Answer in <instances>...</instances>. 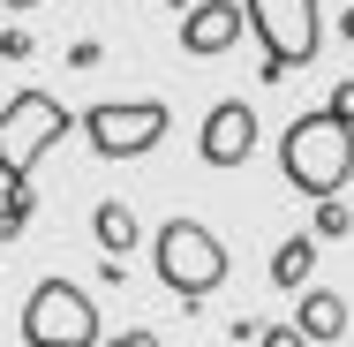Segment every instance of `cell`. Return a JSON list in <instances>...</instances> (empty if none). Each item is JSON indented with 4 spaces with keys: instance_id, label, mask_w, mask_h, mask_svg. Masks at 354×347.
Listing matches in <instances>:
<instances>
[{
    "instance_id": "1",
    "label": "cell",
    "mask_w": 354,
    "mask_h": 347,
    "mask_svg": "<svg viewBox=\"0 0 354 347\" xmlns=\"http://www.w3.org/2000/svg\"><path fill=\"white\" fill-rule=\"evenodd\" d=\"M279 174L301 189V197H339L354 181V121H339L332 106H317V114H301V121H286L279 136Z\"/></svg>"
},
{
    "instance_id": "2",
    "label": "cell",
    "mask_w": 354,
    "mask_h": 347,
    "mask_svg": "<svg viewBox=\"0 0 354 347\" xmlns=\"http://www.w3.org/2000/svg\"><path fill=\"white\" fill-rule=\"evenodd\" d=\"M151 265H158V287H166V294H181V302L218 294L226 272H234L226 242H218L204 219H166V226L151 234Z\"/></svg>"
},
{
    "instance_id": "3",
    "label": "cell",
    "mask_w": 354,
    "mask_h": 347,
    "mask_svg": "<svg viewBox=\"0 0 354 347\" xmlns=\"http://www.w3.org/2000/svg\"><path fill=\"white\" fill-rule=\"evenodd\" d=\"M75 129V114L53 91H15L0 106V181H30V166Z\"/></svg>"
},
{
    "instance_id": "4",
    "label": "cell",
    "mask_w": 354,
    "mask_h": 347,
    "mask_svg": "<svg viewBox=\"0 0 354 347\" xmlns=\"http://www.w3.org/2000/svg\"><path fill=\"white\" fill-rule=\"evenodd\" d=\"M241 8H249V30L264 38V83L317 61V38H324L317 0H241Z\"/></svg>"
},
{
    "instance_id": "5",
    "label": "cell",
    "mask_w": 354,
    "mask_h": 347,
    "mask_svg": "<svg viewBox=\"0 0 354 347\" xmlns=\"http://www.w3.org/2000/svg\"><path fill=\"white\" fill-rule=\"evenodd\" d=\"M23 340L30 347H98V302L75 279H38L23 302Z\"/></svg>"
},
{
    "instance_id": "6",
    "label": "cell",
    "mask_w": 354,
    "mask_h": 347,
    "mask_svg": "<svg viewBox=\"0 0 354 347\" xmlns=\"http://www.w3.org/2000/svg\"><path fill=\"white\" fill-rule=\"evenodd\" d=\"M166 129H174V114L158 98H106V106L83 114V136L98 159H143V151L166 143Z\"/></svg>"
},
{
    "instance_id": "7",
    "label": "cell",
    "mask_w": 354,
    "mask_h": 347,
    "mask_svg": "<svg viewBox=\"0 0 354 347\" xmlns=\"http://www.w3.org/2000/svg\"><path fill=\"white\" fill-rule=\"evenodd\" d=\"M241 30H249V8H241V0H196V8H181V53H189V61L234 53Z\"/></svg>"
},
{
    "instance_id": "8",
    "label": "cell",
    "mask_w": 354,
    "mask_h": 347,
    "mask_svg": "<svg viewBox=\"0 0 354 347\" xmlns=\"http://www.w3.org/2000/svg\"><path fill=\"white\" fill-rule=\"evenodd\" d=\"M204 166H249V151H257V106H241V98H218L212 114H204Z\"/></svg>"
},
{
    "instance_id": "9",
    "label": "cell",
    "mask_w": 354,
    "mask_h": 347,
    "mask_svg": "<svg viewBox=\"0 0 354 347\" xmlns=\"http://www.w3.org/2000/svg\"><path fill=\"white\" fill-rule=\"evenodd\" d=\"M294 325L309 332V347L339 340V332H347V294H332V287H301V294H294Z\"/></svg>"
},
{
    "instance_id": "10",
    "label": "cell",
    "mask_w": 354,
    "mask_h": 347,
    "mask_svg": "<svg viewBox=\"0 0 354 347\" xmlns=\"http://www.w3.org/2000/svg\"><path fill=\"white\" fill-rule=\"evenodd\" d=\"M317 279V234H286L279 249H272V287L279 294H301Z\"/></svg>"
},
{
    "instance_id": "11",
    "label": "cell",
    "mask_w": 354,
    "mask_h": 347,
    "mask_svg": "<svg viewBox=\"0 0 354 347\" xmlns=\"http://www.w3.org/2000/svg\"><path fill=\"white\" fill-rule=\"evenodd\" d=\"M91 234H98V249H106V257H121V249H136V211L113 197V204L91 211Z\"/></svg>"
},
{
    "instance_id": "12",
    "label": "cell",
    "mask_w": 354,
    "mask_h": 347,
    "mask_svg": "<svg viewBox=\"0 0 354 347\" xmlns=\"http://www.w3.org/2000/svg\"><path fill=\"white\" fill-rule=\"evenodd\" d=\"M332 234H354V211L339 204V197H324V204H317V242H332Z\"/></svg>"
},
{
    "instance_id": "13",
    "label": "cell",
    "mask_w": 354,
    "mask_h": 347,
    "mask_svg": "<svg viewBox=\"0 0 354 347\" xmlns=\"http://www.w3.org/2000/svg\"><path fill=\"white\" fill-rule=\"evenodd\" d=\"M264 347H309L301 325H264Z\"/></svg>"
},
{
    "instance_id": "14",
    "label": "cell",
    "mask_w": 354,
    "mask_h": 347,
    "mask_svg": "<svg viewBox=\"0 0 354 347\" xmlns=\"http://www.w3.org/2000/svg\"><path fill=\"white\" fill-rule=\"evenodd\" d=\"M98 347H158V332H143V325H136V332H113V340H98Z\"/></svg>"
},
{
    "instance_id": "15",
    "label": "cell",
    "mask_w": 354,
    "mask_h": 347,
    "mask_svg": "<svg viewBox=\"0 0 354 347\" xmlns=\"http://www.w3.org/2000/svg\"><path fill=\"white\" fill-rule=\"evenodd\" d=\"M332 114H339V121H354V75L339 83V91H332Z\"/></svg>"
},
{
    "instance_id": "16",
    "label": "cell",
    "mask_w": 354,
    "mask_h": 347,
    "mask_svg": "<svg viewBox=\"0 0 354 347\" xmlns=\"http://www.w3.org/2000/svg\"><path fill=\"white\" fill-rule=\"evenodd\" d=\"M339 30H347V46H354V8H347V15H339Z\"/></svg>"
},
{
    "instance_id": "17",
    "label": "cell",
    "mask_w": 354,
    "mask_h": 347,
    "mask_svg": "<svg viewBox=\"0 0 354 347\" xmlns=\"http://www.w3.org/2000/svg\"><path fill=\"white\" fill-rule=\"evenodd\" d=\"M8 8H23V15H30V8H46V0H8Z\"/></svg>"
},
{
    "instance_id": "18",
    "label": "cell",
    "mask_w": 354,
    "mask_h": 347,
    "mask_svg": "<svg viewBox=\"0 0 354 347\" xmlns=\"http://www.w3.org/2000/svg\"><path fill=\"white\" fill-rule=\"evenodd\" d=\"M158 8H196V0H158Z\"/></svg>"
}]
</instances>
